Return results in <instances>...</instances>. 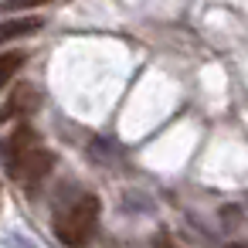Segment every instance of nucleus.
Wrapping results in <instances>:
<instances>
[{
	"instance_id": "1",
	"label": "nucleus",
	"mask_w": 248,
	"mask_h": 248,
	"mask_svg": "<svg viewBox=\"0 0 248 248\" xmlns=\"http://www.w3.org/2000/svg\"><path fill=\"white\" fill-rule=\"evenodd\" d=\"M99 197L89 194V190H78L72 194L68 201H62L55 207V238L62 245H85L99 224Z\"/></svg>"
},
{
	"instance_id": "2",
	"label": "nucleus",
	"mask_w": 248,
	"mask_h": 248,
	"mask_svg": "<svg viewBox=\"0 0 248 248\" xmlns=\"http://www.w3.org/2000/svg\"><path fill=\"white\" fill-rule=\"evenodd\" d=\"M51 170H55V153H51L48 146H41V140H38L34 146H28V150L7 167V173H11L21 187H38Z\"/></svg>"
},
{
	"instance_id": "3",
	"label": "nucleus",
	"mask_w": 248,
	"mask_h": 248,
	"mask_svg": "<svg viewBox=\"0 0 248 248\" xmlns=\"http://www.w3.org/2000/svg\"><path fill=\"white\" fill-rule=\"evenodd\" d=\"M38 106H41L38 89H34V85H17V89H11V99H7L4 106H0V123L24 119V116H31Z\"/></svg>"
},
{
	"instance_id": "4",
	"label": "nucleus",
	"mask_w": 248,
	"mask_h": 248,
	"mask_svg": "<svg viewBox=\"0 0 248 248\" xmlns=\"http://www.w3.org/2000/svg\"><path fill=\"white\" fill-rule=\"evenodd\" d=\"M41 136L31 129V126H17L11 136H4V140H0V163H4V167H11L28 146H34Z\"/></svg>"
},
{
	"instance_id": "5",
	"label": "nucleus",
	"mask_w": 248,
	"mask_h": 248,
	"mask_svg": "<svg viewBox=\"0 0 248 248\" xmlns=\"http://www.w3.org/2000/svg\"><path fill=\"white\" fill-rule=\"evenodd\" d=\"M45 28V17L31 14V17H11V21H0V45H7L14 38H24V34H34Z\"/></svg>"
},
{
	"instance_id": "6",
	"label": "nucleus",
	"mask_w": 248,
	"mask_h": 248,
	"mask_svg": "<svg viewBox=\"0 0 248 248\" xmlns=\"http://www.w3.org/2000/svg\"><path fill=\"white\" fill-rule=\"evenodd\" d=\"M21 65H24V55H21V51H7V55H0V92L11 85V78L21 72Z\"/></svg>"
},
{
	"instance_id": "7",
	"label": "nucleus",
	"mask_w": 248,
	"mask_h": 248,
	"mask_svg": "<svg viewBox=\"0 0 248 248\" xmlns=\"http://www.w3.org/2000/svg\"><path fill=\"white\" fill-rule=\"evenodd\" d=\"M41 4H48V0H4V11H21V7H41Z\"/></svg>"
}]
</instances>
